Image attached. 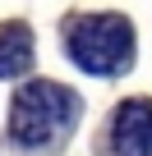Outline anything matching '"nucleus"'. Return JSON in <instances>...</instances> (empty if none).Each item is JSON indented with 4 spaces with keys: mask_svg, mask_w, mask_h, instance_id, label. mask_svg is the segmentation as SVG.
I'll use <instances>...</instances> for the list:
<instances>
[{
    "mask_svg": "<svg viewBox=\"0 0 152 156\" xmlns=\"http://www.w3.org/2000/svg\"><path fill=\"white\" fill-rule=\"evenodd\" d=\"M111 147L120 156H152V101L134 97L111 119Z\"/></svg>",
    "mask_w": 152,
    "mask_h": 156,
    "instance_id": "nucleus-3",
    "label": "nucleus"
},
{
    "mask_svg": "<svg viewBox=\"0 0 152 156\" xmlns=\"http://www.w3.org/2000/svg\"><path fill=\"white\" fill-rule=\"evenodd\" d=\"M65 51L69 60L97 73V78H111V73H124L129 60H134V28L124 14H83V19H69L65 28Z\"/></svg>",
    "mask_w": 152,
    "mask_h": 156,
    "instance_id": "nucleus-2",
    "label": "nucleus"
},
{
    "mask_svg": "<svg viewBox=\"0 0 152 156\" xmlns=\"http://www.w3.org/2000/svg\"><path fill=\"white\" fill-rule=\"evenodd\" d=\"M32 69V32L23 23H0V78H19Z\"/></svg>",
    "mask_w": 152,
    "mask_h": 156,
    "instance_id": "nucleus-4",
    "label": "nucleus"
},
{
    "mask_svg": "<svg viewBox=\"0 0 152 156\" xmlns=\"http://www.w3.org/2000/svg\"><path fill=\"white\" fill-rule=\"evenodd\" d=\"M74 119H79V97L65 83L37 78V83L19 87L9 106V138L19 147H51L74 129Z\"/></svg>",
    "mask_w": 152,
    "mask_h": 156,
    "instance_id": "nucleus-1",
    "label": "nucleus"
}]
</instances>
